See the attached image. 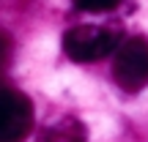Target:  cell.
<instances>
[{"instance_id": "obj_1", "label": "cell", "mask_w": 148, "mask_h": 142, "mask_svg": "<svg viewBox=\"0 0 148 142\" xmlns=\"http://www.w3.org/2000/svg\"><path fill=\"white\" fill-rule=\"evenodd\" d=\"M123 36L118 27L104 25H77L63 33V52L74 63H93L107 58L121 47Z\"/></svg>"}, {"instance_id": "obj_2", "label": "cell", "mask_w": 148, "mask_h": 142, "mask_svg": "<svg viewBox=\"0 0 148 142\" xmlns=\"http://www.w3.org/2000/svg\"><path fill=\"white\" fill-rule=\"evenodd\" d=\"M112 79L126 93L148 88V38L129 36L121 41L112 60Z\"/></svg>"}, {"instance_id": "obj_3", "label": "cell", "mask_w": 148, "mask_h": 142, "mask_svg": "<svg viewBox=\"0 0 148 142\" xmlns=\"http://www.w3.org/2000/svg\"><path fill=\"white\" fill-rule=\"evenodd\" d=\"M33 131V101L19 90L0 88V142H25Z\"/></svg>"}, {"instance_id": "obj_4", "label": "cell", "mask_w": 148, "mask_h": 142, "mask_svg": "<svg viewBox=\"0 0 148 142\" xmlns=\"http://www.w3.org/2000/svg\"><path fill=\"white\" fill-rule=\"evenodd\" d=\"M36 142H88V131L77 118H58L55 123L44 126L38 131Z\"/></svg>"}, {"instance_id": "obj_5", "label": "cell", "mask_w": 148, "mask_h": 142, "mask_svg": "<svg viewBox=\"0 0 148 142\" xmlns=\"http://www.w3.org/2000/svg\"><path fill=\"white\" fill-rule=\"evenodd\" d=\"M121 5V0H74V8L88 11V14H104Z\"/></svg>"}, {"instance_id": "obj_6", "label": "cell", "mask_w": 148, "mask_h": 142, "mask_svg": "<svg viewBox=\"0 0 148 142\" xmlns=\"http://www.w3.org/2000/svg\"><path fill=\"white\" fill-rule=\"evenodd\" d=\"M11 55H14V41H11V36L5 30H0V77L8 71Z\"/></svg>"}]
</instances>
